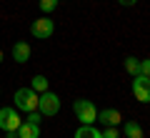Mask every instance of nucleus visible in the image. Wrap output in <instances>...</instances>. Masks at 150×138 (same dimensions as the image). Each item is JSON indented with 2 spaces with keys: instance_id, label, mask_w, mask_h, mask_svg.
<instances>
[{
  "instance_id": "nucleus-1",
  "label": "nucleus",
  "mask_w": 150,
  "mask_h": 138,
  "mask_svg": "<svg viewBox=\"0 0 150 138\" xmlns=\"http://www.w3.org/2000/svg\"><path fill=\"white\" fill-rule=\"evenodd\" d=\"M15 108L18 111H25V113H33V111H38V93L28 85V88H18L15 90Z\"/></svg>"
},
{
  "instance_id": "nucleus-2",
  "label": "nucleus",
  "mask_w": 150,
  "mask_h": 138,
  "mask_svg": "<svg viewBox=\"0 0 150 138\" xmlns=\"http://www.w3.org/2000/svg\"><path fill=\"white\" fill-rule=\"evenodd\" d=\"M73 111H75V116H78V121H80L83 126H93V123L98 121V108L93 106V101L80 98V101L73 103Z\"/></svg>"
},
{
  "instance_id": "nucleus-3",
  "label": "nucleus",
  "mask_w": 150,
  "mask_h": 138,
  "mask_svg": "<svg viewBox=\"0 0 150 138\" xmlns=\"http://www.w3.org/2000/svg\"><path fill=\"white\" fill-rule=\"evenodd\" d=\"M38 111L43 113V116H55L60 111V98L55 93H50V90L38 93Z\"/></svg>"
},
{
  "instance_id": "nucleus-4",
  "label": "nucleus",
  "mask_w": 150,
  "mask_h": 138,
  "mask_svg": "<svg viewBox=\"0 0 150 138\" xmlns=\"http://www.w3.org/2000/svg\"><path fill=\"white\" fill-rule=\"evenodd\" d=\"M53 30H55V23L50 20L48 15H43V18H38V20L30 23V33H33V38H38V40L50 38V35H53Z\"/></svg>"
},
{
  "instance_id": "nucleus-5",
  "label": "nucleus",
  "mask_w": 150,
  "mask_h": 138,
  "mask_svg": "<svg viewBox=\"0 0 150 138\" xmlns=\"http://www.w3.org/2000/svg\"><path fill=\"white\" fill-rule=\"evenodd\" d=\"M20 123H23V118L18 116V108H0V128L3 131H18L20 128Z\"/></svg>"
},
{
  "instance_id": "nucleus-6",
  "label": "nucleus",
  "mask_w": 150,
  "mask_h": 138,
  "mask_svg": "<svg viewBox=\"0 0 150 138\" xmlns=\"http://www.w3.org/2000/svg\"><path fill=\"white\" fill-rule=\"evenodd\" d=\"M133 96L140 103H150V78L145 75H133Z\"/></svg>"
},
{
  "instance_id": "nucleus-7",
  "label": "nucleus",
  "mask_w": 150,
  "mask_h": 138,
  "mask_svg": "<svg viewBox=\"0 0 150 138\" xmlns=\"http://www.w3.org/2000/svg\"><path fill=\"white\" fill-rule=\"evenodd\" d=\"M98 121H100L103 126H115L118 128L120 123H123V116H120V111H115V108H103V111H98Z\"/></svg>"
},
{
  "instance_id": "nucleus-8",
  "label": "nucleus",
  "mask_w": 150,
  "mask_h": 138,
  "mask_svg": "<svg viewBox=\"0 0 150 138\" xmlns=\"http://www.w3.org/2000/svg\"><path fill=\"white\" fill-rule=\"evenodd\" d=\"M13 60H15V63H28V60H30V45H28L25 40H18L15 45H13Z\"/></svg>"
},
{
  "instance_id": "nucleus-9",
  "label": "nucleus",
  "mask_w": 150,
  "mask_h": 138,
  "mask_svg": "<svg viewBox=\"0 0 150 138\" xmlns=\"http://www.w3.org/2000/svg\"><path fill=\"white\" fill-rule=\"evenodd\" d=\"M18 138H40V126L30 121H23L18 128Z\"/></svg>"
},
{
  "instance_id": "nucleus-10",
  "label": "nucleus",
  "mask_w": 150,
  "mask_h": 138,
  "mask_svg": "<svg viewBox=\"0 0 150 138\" xmlns=\"http://www.w3.org/2000/svg\"><path fill=\"white\" fill-rule=\"evenodd\" d=\"M75 138H103V133L95 126H80L75 131Z\"/></svg>"
},
{
  "instance_id": "nucleus-11",
  "label": "nucleus",
  "mask_w": 150,
  "mask_h": 138,
  "mask_svg": "<svg viewBox=\"0 0 150 138\" xmlns=\"http://www.w3.org/2000/svg\"><path fill=\"white\" fill-rule=\"evenodd\" d=\"M30 88L35 90V93H45V90H48V78H45V75H35V78L30 80Z\"/></svg>"
},
{
  "instance_id": "nucleus-12",
  "label": "nucleus",
  "mask_w": 150,
  "mask_h": 138,
  "mask_svg": "<svg viewBox=\"0 0 150 138\" xmlns=\"http://www.w3.org/2000/svg\"><path fill=\"white\" fill-rule=\"evenodd\" d=\"M125 136L128 138H143V128H140L135 121H128L125 123Z\"/></svg>"
},
{
  "instance_id": "nucleus-13",
  "label": "nucleus",
  "mask_w": 150,
  "mask_h": 138,
  "mask_svg": "<svg viewBox=\"0 0 150 138\" xmlns=\"http://www.w3.org/2000/svg\"><path fill=\"white\" fill-rule=\"evenodd\" d=\"M138 65H140L138 58H133V55H130V58H125V70H128L130 75H138Z\"/></svg>"
},
{
  "instance_id": "nucleus-14",
  "label": "nucleus",
  "mask_w": 150,
  "mask_h": 138,
  "mask_svg": "<svg viewBox=\"0 0 150 138\" xmlns=\"http://www.w3.org/2000/svg\"><path fill=\"white\" fill-rule=\"evenodd\" d=\"M58 3H60V0H40V10L48 15V13H53L55 8H58Z\"/></svg>"
},
{
  "instance_id": "nucleus-15",
  "label": "nucleus",
  "mask_w": 150,
  "mask_h": 138,
  "mask_svg": "<svg viewBox=\"0 0 150 138\" xmlns=\"http://www.w3.org/2000/svg\"><path fill=\"white\" fill-rule=\"evenodd\" d=\"M103 138H120V133H118V128L115 126H103Z\"/></svg>"
},
{
  "instance_id": "nucleus-16",
  "label": "nucleus",
  "mask_w": 150,
  "mask_h": 138,
  "mask_svg": "<svg viewBox=\"0 0 150 138\" xmlns=\"http://www.w3.org/2000/svg\"><path fill=\"white\" fill-rule=\"evenodd\" d=\"M138 73H140V75H145V78H150V58L140 60V65H138Z\"/></svg>"
},
{
  "instance_id": "nucleus-17",
  "label": "nucleus",
  "mask_w": 150,
  "mask_h": 138,
  "mask_svg": "<svg viewBox=\"0 0 150 138\" xmlns=\"http://www.w3.org/2000/svg\"><path fill=\"white\" fill-rule=\"evenodd\" d=\"M28 121H30V123H38V126H40V121H43V113H40V111L28 113Z\"/></svg>"
},
{
  "instance_id": "nucleus-18",
  "label": "nucleus",
  "mask_w": 150,
  "mask_h": 138,
  "mask_svg": "<svg viewBox=\"0 0 150 138\" xmlns=\"http://www.w3.org/2000/svg\"><path fill=\"white\" fill-rule=\"evenodd\" d=\"M118 3H120V5H128V8H130V5H135L138 0H118Z\"/></svg>"
},
{
  "instance_id": "nucleus-19",
  "label": "nucleus",
  "mask_w": 150,
  "mask_h": 138,
  "mask_svg": "<svg viewBox=\"0 0 150 138\" xmlns=\"http://www.w3.org/2000/svg\"><path fill=\"white\" fill-rule=\"evenodd\" d=\"M8 138H18V131H8Z\"/></svg>"
},
{
  "instance_id": "nucleus-20",
  "label": "nucleus",
  "mask_w": 150,
  "mask_h": 138,
  "mask_svg": "<svg viewBox=\"0 0 150 138\" xmlns=\"http://www.w3.org/2000/svg\"><path fill=\"white\" fill-rule=\"evenodd\" d=\"M0 60H3V50H0Z\"/></svg>"
}]
</instances>
